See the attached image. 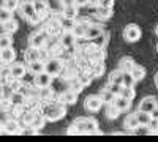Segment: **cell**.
Instances as JSON below:
<instances>
[{"label":"cell","instance_id":"cell-42","mask_svg":"<svg viewBox=\"0 0 158 142\" xmlns=\"http://www.w3.org/2000/svg\"><path fill=\"white\" fill-rule=\"evenodd\" d=\"M41 96H43V98L52 96V90H51L49 87H43V88H41Z\"/></svg>","mask_w":158,"mask_h":142},{"label":"cell","instance_id":"cell-29","mask_svg":"<svg viewBox=\"0 0 158 142\" xmlns=\"http://www.w3.org/2000/svg\"><path fill=\"white\" fill-rule=\"evenodd\" d=\"M32 5H33L35 11L38 13L40 16H41L43 13L48 10V2H46V0H33V2H32Z\"/></svg>","mask_w":158,"mask_h":142},{"label":"cell","instance_id":"cell-6","mask_svg":"<svg viewBox=\"0 0 158 142\" xmlns=\"http://www.w3.org/2000/svg\"><path fill=\"white\" fill-rule=\"evenodd\" d=\"M104 103L101 101L100 95H89L84 101V108L89 111V112H98L101 109V106Z\"/></svg>","mask_w":158,"mask_h":142},{"label":"cell","instance_id":"cell-45","mask_svg":"<svg viewBox=\"0 0 158 142\" xmlns=\"http://www.w3.org/2000/svg\"><path fill=\"white\" fill-rule=\"evenodd\" d=\"M74 5L79 8V6H84V5H87V0H74Z\"/></svg>","mask_w":158,"mask_h":142},{"label":"cell","instance_id":"cell-25","mask_svg":"<svg viewBox=\"0 0 158 142\" xmlns=\"http://www.w3.org/2000/svg\"><path fill=\"white\" fill-rule=\"evenodd\" d=\"M44 123H46L44 115H35L33 120H32V123H30L29 126L33 128L35 131H38V130H41V128H44Z\"/></svg>","mask_w":158,"mask_h":142},{"label":"cell","instance_id":"cell-39","mask_svg":"<svg viewBox=\"0 0 158 142\" xmlns=\"http://www.w3.org/2000/svg\"><path fill=\"white\" fill-rule=\"evenodd\" d=\"M11 18H13V16H11V11L5 10L3 6H0V24L5 22V21H8V19H11Z\"/></svg>","mask_w":158,"mask_h":142},{"label":"cell","instance_id":"cell-47","mask_svg":"<svg viewBox=\"0 0 158 142\" xmlns=\"http://www.w3.org/2000/svg\"><path fill=\"white\" fill-rule=\"evenodd\" d=\"M100 0H87V5H98Z\"/></svg>","mask_w":158,"mask_h":142},{"label":"cell","instance_id":"cell-44","mask_svg":"<svg viewBox=\"0 0 158 142\" xmlns=\"http://www.w3.org/2000/svg\"><path fill=\"white\" fill-rule=\"evenodd\" d=\"M149 114H150V117H152V119H158V104H156Z\"/></svg>","mask_w":158,"mask_h":142},{"label":"cell","instance_id":"cell-23","mask_svg":"<svg viewBox=\"0 0 158 142\" xmlns=\"http://www.w3.org/2000/svg\"><path fill=\"white\" fill-rule=\"evenodd\" d=\"M62 14H63L65 19H74L76 14H77V6L76 5H67V6H63Z\"/></svg>","mask_w":158,"mask_h":142},{"label":"cell","instance_id":"cell-17","mask_svg":"<svg viewBox=\"0 0 158 142\" xmlns=\"http://www.w3.org/2000/svg\"><path fill=\"white\" fill-rule=\"evenodd\" d=\"M130 74L133 76V79L136 81V82H139V81H142L144 77H146V68L144 67H141V65H133V68H131V71H130Z\"/></svg>","mask_w":158,"mask_h":142},{"label":"cell","instance_id":"cell-33","mask_svg":"<svg viewBox=\"0 0 158 142\" xmlns=\"http://www.w3.org/2000/svg\"><path fill=\"white\" fill-rule=\"evenodd\" d=\"M120 95L125 96V98L130 99V101H133L136 92H135V88H133V87H125V85H122V92H120Z\"/></svg>","mask_w":158,"mask_h":142},{"label":"cell","instance_id":"cell-20","mask_svg":"<svg viewBox=\"0 0 158 142\" xmlns=\"http://www.w3.org/2000/svg\"><path fill=\"white\" fill-rule=\"evenodd\" d=\"M74 41H76V36H74L73 32H70V30H67V32H65V33L60 36V44H62L63 47H70V46H73Z\"/></svg>","mask_w":158,"mask_h":142},{"label":"cell","instance_id":"cell-53","mask_svg":"<svg viewBox=\"0 0 158 142\" xmlns=\"http://www.w3.org/2000/svg\"><path fill=\"white\" fill-rule=\"evenodd\" d=\"M156 51H158V44H156Z\"/></svg>","mask_w":158,"mask_h":142},{"label":"cell","instance_id":"cell-21","mask_svg":"<svg viewBox=\"0 0 158 142\" xmlns=\"http://www.w3.org/2000/svg\"><path fill=\"white\" fill-rule=\"evenodd\" d=\"M24 59H25V62H27V63L38 60V59H40V52H38V49H36V47H30V46H29L27 49H25V52H24Z\"/></svg>","mask_w":158,"mask_h":142},{"label":"cell","instance_id":"cell-51","mask_svg":"<svg viewBox=\"0 0 158 142\" xmlns=\"http://www.w3.org/2000/svg\"><path fill=\"white\" fill-rule=\"evenodd\" d=\"M155 35H156V36H158V24H156V25H155Z\"/></svg>","mask_w":158,"mask_h":142},{"label":"cell","instance_id":"cell-50","mask_svg":"<svg viewBox=\"0 0 158 142\" xmlns=\"http://www.w3.org/2000/svg\"><path fill=\"white\" fill-rule=\"evenodd\" d=\"M3 133V122H0V134Z\"/></svg>","mask_w":158,"mask_h":142},{"label":"cell","instance_id":"cell-18","mask_svg":"<svg viewBox=\"0 0 158 142\" xmlns=\"http://www.w3.org/2000/svg\"><path fill=\"white\" fill-rule=\"evenodd\" d=\"M123 126L127 128L128 131H136L138 128H141V125H139V122H138V119H136V115H135V114L128 115V117L125 119V123H123Z\"/></svg>","mask_w":158,"mask_h":142},{"label":"cell","instance_id":"cell-8","mask_svg":"<svg viewBox=\"0 0 158 142\" xmlns=\"http://www.w3.org/2000/svg\"><path fill=\"white\" fill-rule=\"evenodd\" d=\"M65 115V108L63 106H52L44 112V119L48 120H60Z\"/></svg>","mask_w":158,"mask_h":142},{"label":"cell","instance_id":"cell-22","mask_svg":"<svg viewBox=\"0 0 158 142\" xmlns=\"http://www.w3.org/2000/svg\"><path fill=\"white\" fill-rule=\"evenodd\" d=\"M2 27H3V30H5V33H15L16 30H18V22H16V19H8V21H5V22H2Z\"/></svg>","mask_w":158,"mask_h":142},{"label":"cell","instance_id":"cell-38","mask_svg":"<svg viewBox=\"0 0 158 142\" xmlns=\"http://www.w3.org/2000/svg\"><path fill=\"white\" fill-rule=\"evenodd\" d=\"M82 87H84V84L79 81V79H73L71 82H70V88L73 90V92H76V93H79L82 90Z\"/></svg>","mask_w":158,"mask_h":142},{"label":"cell","instance_id":"cell-14","mask_svg":"<svg viewBox=\"0 0 158 142\" xmlns=\"http://www.w3.org/2000/svg\"><path fill=\"white\" fill-rule=\"evenodd\" d=\"M103 33V29H101V25H95V24H90L89 27L85 29V33H84V36L87 38V40H95V38L98 36V35H101Z\"/></svg>","mask_w":158,"mask_h":142},{"label":"cell","instance_id":"cell-16","mask_svg":"<svg viewBox=\"0 0 158 142\" xmlns=\"http://www.w3.org/2000/svg\"><path fill=\"white\" fill-rule=\"evenodd\" d=\"M10 101H11V104L15 108H21V106L25 104V95L18 92V90H15V92L10 95Z\"/></svg>","mask_w":158,"mask_h":142},{"label":"cell","instance_id":"cell-32","mask_svg":"<svg viewBox=\"0 0 158 142\" xmlns=\"http://www.w3.org/2000/svg\"><path fill=\"white\" fill-rule=\"evenodd\" d=\"M13 44V40L10 33H0V49H5V47H10Z\"/></svg>","mask_w":158,"mask_h":142},{"label":"cell","instance_id":"cell-37","mask_svg":"<svg viewBox=\"0 0 158 142\" xmlns=\"http://www.w3.org/2000/svg\"><path fill=\"white\" fill-rule=\"evenodd\" d=\"M136 84V81L133 79V76H131L130 73H123V76H122V85H125V87H133Z\"/></svg>","mask_w":158,"mask_h":142},{"label":"cell","instance_id":"cell-48","mask_svg":"<svg viewBox=\"0 0 158 142\" xmlns=\"http://www.w3.org/2000/svg\"><path fill=\"white\" fill-rule=\"evenodd\" d=\"M3 88H5V87H3V84L0 82V96H3Z\"/></svg>","mask_w":158,"mask_h":142},{"label":"cell","instance_id":"cell-28","mask_svg":"<svg viewBox=\"0 0 158 142\" xmlns=\"http://www.w3.org/2000/svg\"><path fill=\"white\" fill-rule=\"evenodd\" d=\"M118 115H120V111H118L112 103H108V108H106V117L109 120H115Z\"/></svg>","mask_w":158,"mask_h":142},{"label":"cell","instance_id":"cell-41","mask_svg":"<svg viewBox=\"0 0 158 142\" xmlns=\"http://www.w3.org/2000/svg\"><path fill=\"white\" fill-rule=\"evenodd\" d=\"M11 101H10V98L8 99H3V101H0V109H2L3 112H6V111H10L11 109Z\"/></svg>","mask_w":158,"mask_h":142},{"label":"cell","instance_id":"cell-10","mask_svg":"<svg viewBox=\"0 0 158 142\" xmlns=\"http://www.w3.org/2000/svg\"><path fill=\"white\" fill-rule=\"evenodd\" d=\"M51 82H52V76H49L46 71H41V73L35 74V85H36V87H40V88L49 87Z\"/></svg>","mask_w":158,"mask_h":142},{"label":"cell","instance_id":"cell-15","mask_svg":"<svg viewBox=\"0 0 158 142\" xmlns=\"http://www.w3.org/2000/svg\"><path fill=\"white\" fill-rule=\"evenodd\" d=\"M112 104L120 111V112H123V111H128V108H130V104H131V101L130 99H127L125 96H122V95H117L115 98H114V101H112Z\"/></svg>","mask_w":158,"mask_h":142},{"label":"cell","instance_id":"cell-1","mask_svg":"<svg viewBox=\"0 0 158 142\" xmlns=\"http://www.w3.org/2000/svg\"><path fill=\"white\" fill-rule=\"evenodd\" d=\"M98 122L95 119H77L73 125L71 130H68V133L71 134H95L98 133Z\"/></svg>","mask_w":158,"mask_h":142},{"label":"cell","instance_id":"cell-31","mask_svg":"<svg viewBox=\"0 0 158 142\" xmlns=\"http://www.w3.org/2000/svg\"><path fill=\"white\" fill-rule=\"evenodd\" d=\"M2 6L5 8V10H8V11H15V10H18L19 8V0H3L2 2Z\"/></svg>","mask_w":158,"mask_h":142},{"label":"cell","instance_id":"cell-24","mask_svg":"<svg viewBox=\"0 0 158 142\" xmlns=\"http://www.w3.org/2000/svg\"><path fill=\"white\" fill-rule=\"evenodd\" d=\"M135 115H136V119H138V122H139L141 126H147V123H149L150 119H152L149 112H144V111H139V109L135 112Z\"/></svg>","mask_w":158,"mask_h":142},{"label":"cell","instance_id":"cell-35","mask_svg":"<svg viewBox=\"0 0 158 142\" xmlns=\"http://www.w3.org/2000/svg\"><path fill=\"white\" fill-rule=\"evenodd\" d=\"M92 41L95 43V46H97V47H103L104 44H106V43L109 41V35L101 33V35H98V36L95 38V40H92Z\"/></svg>","mask_w":158,"mask_h":142},{"label":"cell","instance_id":"cell-11","mask_svg":"<svg viewBox=\"0 0 158 142\" xmlns=\"http://www.w3.org/2000/svg\"><path fill=\"white\" fill-rule=\"evenodd\" d=\"M158 104V101H156V98L155 96H146V98H142L141 99V103H139V111H144V112H150L155 106Z\"/></svg>","mask_w":158,"mask_h":142},{"label":"cell","instance_id":"cell-36","mask_svg":"<svg viewBox=\"0 0 158 142\" xmlns=\"http://www.w3.org/2000/svg\"><path fill=\"white\" fill-rule=\"evenodd\" d=\"M97 13H98V16H100V18H103V19H109V18L112 16V8H106V6H98Z\"/></svg>","mask_w":158,"mask_h":142},{"label":"cell","instance_id":"cell-30","mask_svg":"<svg viewBox=\"0 0 158 142\" xmlns=\"http://www.w3.org/2000/svg\"><path fill=\"white\" fill-rule=\"evenodd\" d=\"M122 76H123V73L120 71V70H114L111 74H109V82H112V84H118V85H122Z\"/></svg>","mask_w":158,"mask_h":142},{"label":"cell","instance_id":"cell-7","mask_svg":"<svg viewBox=\"0 0 158 142\" xmlns=\"http://www.w3.org/2000/svg\"><path fill=\"white\" fill-rule=\"evenodd\" d=\"M44 41H46V33L44 32H33L29 36V46L30 47L41 49L44 46Z\"/></svg>","mask_w":158,"mask_h":142},{"label":"cell","instance_id":"cell-13","mask_svg":"<svg viewBox=\"0 0 158 142\" xmlns=\"http://www.w3.org/2000/svg\"><path fill=\"white\" fill-rule=\"evenodd\" d=\"M59 99H60V103H63V104H74V103L77 101V93L73 92L71 88H68V90H65L63 93H60Z\"/></svg>","mask_w":158,"mask_h":142},{"label":"cell","instance_id":"cell-5","mask_svg":"<svg viewBox=\"0 0 158 142\" xmlns=\"http://www.w3.org/2000/svg\"><path fill=\"white\" fill-rule=\"evenodd\" d=\"M10 77L11 79H18V81H21L22 77L25 76V73H27V68H25V65L24 63H21V62H13V63H10Z\"/></svg>","mask_w":158,"mask_h":142},{"label":"cell","instance_id":"cell-2","mask_svg":"<svg viewBox=\"0 0 158 142\" xmlns=\"http://www.w3.org/2000/svg\"><path fill=\"white\" fill-rule=\"evenodd\" d=\"M19 8H21V14L27 19L29 22L36 24V22L40 21V14L35 11L32 2H21V3H19Z\"/></svg>","mask_w":158,"mask_h":142},{"label":"cell","instance_id":"cell-40","mask_svg":"<svg viewBox=\"0 0 158 142\" xmlns=\"http://www.w3.org/2000/svg\"><path fill=\"white\" fill-rule=\"evenodd\" d=\"M106 88L109 90V92H112L115 96H117V95H120V92H122V85H118V84H112V82H109Z\"/></svg>","mask_w":158,"mask_h":142},{"label":"cell","instance_id":"cell-19","mask_svg":"<svg viewBox=\"0 0 158 142\" xmlns=\"http://www.w3.org/2000/svg\"><path fill=\"white\" fill-rule=\"evenodd\" d=\"M135 65V60L131 57H122L120 62H118V70H120L122 73H130L131 68H133Z\"/></svg>","mask_w":158,"mask_h":142},{"label":"cell","instance_id":"cell-27","mask_svg":"<svg viewBox=\"0 0 158 142\" xmlns=\"http://www.w3.org/2000/svg\"><path fill=\"white\" fill-rule=\"evenodd\" d=\"M89 25H90L89 22H84V24H82V22H81V24H76L74 27H73V30H71V32H73V35H74L76 38H81V36H84L85 29L89 27Z\"/></svg>","mask_w":158,"mask_h":142},{"label":"cell","instance_id":"cell-43","mask_svg":"<svg viewBox=\"0 0 158 142\" xmlns=\"http://www.w3.org/2000/svg\"><path fill=\"white\" fill-rule=\"evenodd\" d=\"M33 117H35V114H30V112L24 114V122H25V125H30L32 120H33Z\"/></svg>","mask_w":158,"mask_h":142},{"label":"cell","instance_id":"cell-3","mask_svg":"<svg viewBox=\"0 0 158 142\" xmlns=\"http://www.w3.org/2000/svg\"><path fill=\"white\" fill-rule=\"evenodd\" d=\"M141 36H142V32H141V29L138 27L136 24H128V25H125V29H123V38H125L128 43H136V41H139Z\"/></svg>","mask_w":158,"mask_h":142},{"label":"cell","instance_id":"cell-49","mask_svg":"<svg viewBox=\"0 0 158 142\" xmlns=\"http://www.w3.org/2000/svg\"><path fill=\"white\" fill-rule=\"evenodd\" d=\"M153 81H155V85H156V87H158V73H156V74H155V77H153Z\"/></svg>","mask_w":158,"mask_h":142},{"label":"cell","instance_id":"cell-12","mask_svg":"<svg viewBox=\"0 0 158 142\" xmlns=\"http://www.w3.org/2000/svg\"><path fill=\"white\" fill-rule=\"evenodd\" d=\"M15 59H16V52H15V49H13L11 46L5 47V49H0V62L10 65V63L15 62Z\"/></svg>","mask_w":158,"mask_h":142},{"label":"cell","instance_id":"cell-9","mask_svg":"<svg viewBox=\"0 0 158 142\" xmlns=\"http://www.w3.org/2000/svg\"><path fill=\"white\" fill-rule=\"evenodd\" d=\"M3 133H6V134H19V133H22L19 122L15 120V119H8L6 122H3Z\"/></svg>","mask_w":158,"mask_h":142},{"label":"cell","instance_id":"cell-26","mask_svg":"<svg viewBox=\"0 0 158 142\" xmlns=\"http://www.w3.org/2000/svg\"><path fill=\"white\" fill-rule=\"evenodd\" d=\"M29 70H30V73H33V74H38V73H41V71H44V62L43 60H35V62H30L29 63Z\"/></svg>","mask_w":158,"mask_h":142},{"label":"cell","instance_id":"cell-4","mask_svg":"<svg viewBox=\"0 0 158 142\" xmlns=\"http://www.w3.org/2000/svg\"><path fill=\"white\" fill-rule=\"evenodd\" d=\"M62 68H63V63L56 57V59H48L44 62V71L49 74V76H59L62 73Z\"/></svg>","mask_w":158,"mask_h":142},{"label":"cell","instance_id":"cell-46","mask_svg":"<svg viewBox=\"0 0 158 142\" xmlns=\"http://www.w3.org/2000/svg\"><path fill=\"white\" fill-rule=\"evenodd\" d=\"M62 5L63 6H67V5H74V0H60Z\"/></svg>","mask_w":158,"mask_h":142},{"label":"cell","instance_id":"cell-52","mask_svg":"<svg viewBox=\"0 0 158 142\" xmlns=\"http://www.w3.org/2000/svg\"><path fill=\"white\" fill-rule=\"evenodd\" d=\"M21 2H33V0H21Z\"/></svg>","mask_w":158,"mask_h":142},{"label":"cell","instance_id":"cell-34","mask_svg":"<svg viewBox=\"0 0 158 142\" xmlns=\"http://www.w3.org/2000/svg\"><path fill=\"white\" fill-rule=\"evenodd\" d=\"M100 98H101V101H103V103H106V104H108V103H112V101H114L115 95H114L112 92H109L108 88H104L103 92L100 93Z\"/></svg>","mask_w":158,"mask_h":142}]
</instances>
